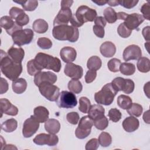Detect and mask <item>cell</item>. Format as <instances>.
<instances>
[{
  "mask_svg": "<svg viewBox=\"0 0 150 150\" xmlns=\"http://www.w3.org/2000/svg\"><path fill=\"white\" fill-rule=\"evenodd\" d=\"M0 61L2 73L12 81L18 79L22 71V63H18L13 61L8 53L2 50H1Z\"/></svg>",
  "mask_w": 150,
  "mask_h": 150,
  "instance_id": "obj_1",
  "label": "cell"
},
{
  "mask_svg": "<svg viewBox=\"0 0 150 150\" xmlns=\"http://www.w3.org/2000/svg\"><path fill=\"white\" fill-rule=\"evenodd\" d=\"M52 35L54 39L58 40H68L76 42L79 37V31L77 28L68 25L54 26Z\"/></svg>",
  "mask_w": 150,
  "mask_h": 150,
  "instance_id": "obj_2",
  "label": "cell"
},
{
  "mask_svg": "<svg viewBox=\"0 0 150 150\" xmlns=\"http://www.w3.org/2000/svg\"><path fill=\"white\" fill-rule=\"evenodd\" d=\"M34 61L40 71L46 69L53 70L55 72H59L62 67L61 62L59 58L44 53H38L36 55Z\"/></svg>",
  "mask_w": 150,
  "mask_h": 150,
  "instance_id": "obj_3",
  "label": "cell"
},
{
  "mask_svg": "<svg viewBox=\"0 0 150 150\" xmlns=\"http://www.w3.org/2000/svg\"><path fill=\"white\" fill-rule=\"evenodd\" d=\"M117 93L111 83H107L102 87L101 90L95 93L94 100L98 104L109 105L113 102Z\"/></svg>",
  "mask_w": 150,
  "mask_h": 150,
  "instance_id": "obj_4",
  "label": "cell"
},
{
  "mask_svg": "<svg viewBox=\"0 0 150 150\" xmlns=\"http://www.w3.org/2000/svg\"><path fill=\"white\" fill-rule=\"evenodd\" d=\"M77 22L81 25L87 22H93L97 17V12L95 9L86 5L80 6L74 15Z\"/></svg>",
  "mask_w": 150,
  "mask_h": 150,
  "instance_id": "obj_5",
  "label": "cell"
},
{
  "mask_svg": "<svg viewBox=\"0 0 150 150\" xmlns=\"http://www.w3.org/2000/svg\"><path fill=\"white\" fill-rule=\"evenodd\" d=\"M93 125V120L88 115L82 117L75 131L76 137L79 139L86 138L90 134Z\"/></svg>",
  "mask_w": 150,
  "mask_h": 150,
  "instance_id": "obj_6",
  "label": "cell"
},
{
  "mask_svg": "<svg viewBox=\"0 0 150 150\" xmlns=\"http://www.w3.org/2000/svg\"><path fill=\"white\" fill-rule=\"evenodd\" d=\"M40 94L50 101H56L59 95L60 90L58 87L50 83L43 82L39 86Z\"/></svg>",
  "mask_w": 150,
  "mask_h": 150,
  "instance_id": "obj_7",
  "label": "cell"
},
{
  "mask_svg": "<svg viewBox=\"0 0 150 150\" xmlns=\"http://www.w3.org/2000/svg\"><path fill=\"white\" fill-rule=\"evenodd\" d=\"M33 36L34 33L32 29H22L15 32L11 36L14 44L21 46L29 44L32 41Z\"/></svg>",
  "mask_w": 150,
  "mask_h": 150,
  "instance_id": "obj_8",
  "label": "cell"
},
{
  "mask_svg": "<svg viewBox=\"0 0 150 150\" xmlns=\"http://www.w3.org/2000/svg\"><path fill=\"white\" fill-rule=\"evenodd\" d=\"M57 105L60 108H73L77 105V101L75 94L67 91H62L56 101Z\"/></svg>",
  "mask_w": 150,
  "mask_h": 150,
  "instance_id": "obj_9",
  "label": "cell"
},
{
  "mask_svg": "<svg viewBox=\"0 0 150 150\" xmlns=\"http://www.w3.org/2000/svg\"><path fill=\"white\" fill-rule=\"evenodd\" d=\"M39 122L31 115L26 119L23 125L22 134L25 138H30L34 135L39 128Z\"/></svg>",
  "mask_w": 150,
  "mask_h": 150,
  "instance_id": "obj_10",
  "label": "cell"
},
{
  "mask_svg": "<svg viewBox=\"0 0 150 150\" xmlns=\"http://www.w3.org/2000/svg\"><path fill=\"white\" fill-rule=\"evenodd\" d=\"M33 142L38 145H47L50 146H53L57 144L59 138L55 134L41 133L37 135L33 139Z\"/></svg>",
  "mask_w": 150,
  "mask_h": 150,
  "instance_id": "obj_11",
  "label": "cell"
},
{
  "mask_svg": "<svg viewBox=\"0 0 150 150\" xmlns=\"http://www.w3.org/2000/svg\"><path fill=\"white\" fill-rule=\"evenodd\" d=\"M10 16L15 20V22L20 26L26 25L29 22V18L25 13L23 9L18 7H12L9 12Z\"/></svg>",
  "mask_w": 150,
  "mask_h": 150,
  "instance_id": "obj_12",
  "label": "cell"
},
{
  "mask_svg": "<svg viewBox=\"0 0 150 150\" xmlns=\"http://www.w3.org/2000/svg\"><path fill=\"white\" fill-rule=\"evenodd\" d=\"M0 26L1 28L5 29L7 33L11 36H12L15 32L22 29V27L19 26L15 21L9 16H4L1 18Z\"/></svg>",
  "mask_w": 150,
  "mask_h": 150,
  "instance_id": "obj_13",
  "label": "cell"
},
{
  "mask_svg": "<svg viewBox=\"0 0 150 150\" xmlns=\"http://www.w3.org/2000/svg\"><path fill=\"white\" fill-rule=\"evenodd\" d=\"M145 19L141 14L133 13L127 15L124 19V25L130 30H132L138 28V27L144 21Z\"/></svg>",
  "mask_w": 150,
  "mask_h": 150,
  "instance_id": "obj_14",
  "label": "cell"
},
{
  "mask_svg": "<svg viewBox=\"0 0 150 150\" xmlns=\"http://www.w3.org/2000/svg\"><path fill=\"white\" fill-rule=\"evenodd\" d=\"M57 79V76L52 71H39L34 76V83L36 86L43 83L47 82L51 84H54Z\"/></svg>",
  "mask_w": 150,
  "mask_h": 150,
  "instance_id": "obj_15",
  "label": "cell"
},
{
  "mask_svg": "<svg viewBox=\"0 0 150 150\" xmlns=\"http://www.w3.org/2000/svg\"><path fill=\"white\" fill-rule=\"evenodd\" d=\"M142 56L141 48L136 45H131L127 46L122 53L123 59L125 61L131 60H138Z\"/></svg>",
  "mask_w": 150,
  "mask_h": 150,
  "instance_id": "obj_16",
  "label": "cell"
},
{
  "mask_svg": "<svg viewBox=\"0 0 150 150\" xmlns=\"http://www.w3.org/2000/svg\"><path fill=\"white\" fill-rule=\"evenodd\" d=\"M64 74L72 79H80L83 75V68L77 64L72 63H67L64 69Z\"/></svg>",
  "mask_w": 150,
  "mask_h": 150,
  "instance_id": "obj_17",
  "label": "cell"
},
{
  "mask_svg": "<svg viewBox=\"0 0 150 150\" xmlns=\"http://www.w3.org/2000/svg\"><path fill=\"white\" fill-rule=\"evenodd\" d=\"M72 12L70 8L61 9L53 21V26L67 25L72 17Z\"/></svg>",
  "mask_w": 150,
  "mask_h": 150,
  "instance_id": "obj_18",
  "label": "cell"
},
{
  "mask_svg": "<svg viewBox=\"0 0 150 150\" xmlns=\"http://www.w3.org/2000/svg\"><path fill=\"white\" fill-rule=\"evenodd\" d=\"M0 105L1 112V117H2L3 114H5L6 115L11 116H15L18 113V108L15 105H13L6 98H1Z\"/></svg>",
  "mask_w": 150,
  "mask_h": 150,
  "instance_id": "obj_19",
  "label": "cell"
},
{
  "mask_svg": "<svg viewBox=\"0 0 150 150\" xmlns=\"http://www.w3.org/2000/svg\"><path fill=\"white\" fill-rule=\"evenodd\" d=\"M60 56L64 62L70 63L75 60L77 52L74 48L70 46H66L60 50Z\"/></svg>",
  "mask_w": 150,
  "mask_h": 150,
  "instance_id": "obj_20",
  "label": "cell"
},
{
  "mask_svg": "<svg viewBox=\"0 0 150 150\" xmlns=\"http://www.w3.org/2000/svg\"><path fill=\"white\" fill-rule=\"evenodd\" d=\"M8 56L16 63H22V61L25 56V51L20 46L15 45L12 46L7 52Z\"/></svg>",
  "mask_w": 150,
  "mask_h": 150,
  "instance_id": "obj_21",
  "label": "cell"
},
{
  "mask_svg": "<svg viewBox=\"0 0 150 150\" xmlns=\"http://www.w3.org/2000/svg\"><path fill=\"white\" fill-rule=\"evenodd\" d=\"M124 129L128 132H132L136 131L139 125V120L133 116L127 117L122 122Z\"/></svg>",
  "mask_w": 150,
  "mask_h": 150,
  "instance_id": "obj_22",
  "label": "cell"
},
{
  "mask_svg": "<svg viewBox=\"0 0 150 150\" xmlns=\"http://www.w3.org/2000/svg\"><path fill=\"white\" fill-rule=\"evenodd\" d=\"M101 54L105 57H111L116 52L115 45L110 41H107L101 44L100 47Z\"/></svg>",
  "mask_w": 150,
  "mask_h": 150,
  "instance_id": "obj_23",
  "label": "cell"
},
{
  "mask_svg": "<svg viewBox=\"0 0 150 150\" xmlns=\"http://www.w3.org/2000/svg\"><path fill=\"white\" fill-rule=\"evenodd\" d=\"M49 112L43 106H38L34 108L33 116L40 123L45 122L49 118Z\"/></svg>",
  "mask_w": 150,
  "mask_h": 150,
  "instance_id": "obj_24",
  "label": "cell"
},
{
  "mask_svg": "<svg viewBox=\"0 0 150 150\" xmlns=\"http://www.w3.org/2000/svg\"><path fill=\"white\" fill-rule=\"evenodd\" d=\"M45 128L49 134H56L60 131V124L57 120L50 118L45 122Z\"/></svg>",
  "mask_w": 150,
  "mask_h": 150,
  "instance_id": "obj_25",
  "label": "cell"
},
{
  "mask_svg": "<svg viewBox=\"0 0 150 150\" xmlns=\"http://www.w3.org/2000/svg\"><path fill=\"white\" fill-rule=\"evenodd\" d=\"M87 113L88 115L93 120H94L104 115L105 109L99 104H93L90 106Z\"/></svg>",
  "mask_w": 150,
  "mask_h": 150,
  "instance_id": "obj_26",
  "label": "cell"
},
{
  "mask_svg": "<svg viewBox=\"0 0 150 150\" xmlns=\"http://www.w3.org/2000/svg\"><path fill=\"white\" fill-rule=\"evenodd\" d=\"M13 91L16 94H20L25 91L27 88V82L23 78H19L13 81L12 84Z\"/></svg>",
  "mask_w": 150,
  "mask_h": 150,
  "instance_id": "obj_27",
  "label": "cell"
},
{
  "mask_svg": "<svg viewBox=\"0 0 150 150\" xmlns=\"http://www.w3.org/2000/svg\"><path fill=\"white\" fill-rule=\"evenodd\" d=\"M49 25L47 22L42 19H38L35 20L32 25L33 30L38 33H44L48 30Z\"/></svg>",
  "mask_w": 150,
  "mask_h": 150,
  "instance_id": "obj_28",
  "label": "cell"
},
{
  "mask_svg": "<svg viewBox=\"0 0 150 150\" xmlns=\"http://www.w3.org/2000/svg\"><path fill=\"white\" fill-rule=\"evenodd\" d=\"M14 2L21 5L24 11H33L36 9L38 6V1L35 0H28V1H13Z\"/></svg>",
  "mask_w": 150,
  "mask_h": 150,
  "instance_id": "obj_29",
  "label": "cell"
},
{
  "mask_svg": "<svg viewBox=\"0 0 150 150\" xmlns=\"http://www.w3.org/2000/svg\"><path fill=\"white\" fill-rule=\"evenodd\" d=\"M102 62L101 59L97 56H93L90 57L87 63V67L89 70L97 71L101 67Z\"/></svg>",
  "mask_w": 150,
  "mask_h": 150,
  "instance_id": "obj_30",
  "label": "cell"
},
{
  "mask_svg": "<svg viewBox=\"0 0 150 150\" xmlns=\"http://www.w3.org/2000/svg\"><path fill=\"white\" fill-rule=\"evenodd\" d=\"M118 105L123 110L128 109L132 104V99L128 96L121 94L120 95L117 100Z\"/></svg>",
  "mask_w": 150,
  "mask_h": 150,
  "instance_id": "obj_31",
  "label": "cell"
},
{
  "mask_svg": "<svg viewBox=\"0 0 150 150\" xmlns=\"http://www.w3.org/2000/svg\"><path fill=\"white\" fill-rule=\"evenodd\" d=\"M17 121L14 118H10L1 124V129L6 132H12L17 128Z\"/></svg>",
  "mask_w": 150,
  "mask_h": 150,
  "instance_id": "obj_32",
  "label": "cell"
},
{
  "mask_svg": "<svg viewBox=\"0 0 150 150\" xmlns=\"http://www.w3.org/2000/svg\"><path fill=\"white\" fill-rule=\"evenodd\" d=\"M119 70L121 73L125 76H131L135 71V66L131 63L124 62L121 63Z\"/></svg>",
  "mask_w": 150,
  "mask_h": 150,
  "instance_id": "obj_33",
  "label": "cell"
},
{
  "mask_svg": "<svg viewBox=\"0 0 150 150\" xmlns=\"http://www.w3.org/2000/svg\"><path fill=\"white\" fill-rule=\"evenodd\" d=\"M137 66L138 70L142 73H147L150 70L149 59L146 57H140L137 62Z\"/></svg>",
  "mask_w": 150,
  "mask_h": 150,
  "instance_id": "obj_34",
  "label": "cell"
},
{
  "mask_svg": "<svg viewBox=\"0 0 150 150\" xmlns=\"http://www.w3.org/2000/svg\"><path fill=\"white\" fill-rule=\"evenodd\" d=\"M103 15L105 20L109 23H113L117 19V13L112 8H106L103 11Z\"/></svg>",
  "mask_w": 150,
  "mask_h": 150,
  "instance_id": "obj_35",
  "label": "cell"
},
{
  "mask_svg": "<svg viewBox=\"0 0 150 150\" xmlns=\"http://www.w3.org/2000/svg\"><path fill=\"white\" fill-rule=\"evenodd\" d=\"M69 90L75 94H79L81 92L83 86L81 83L77 79H72L68 83Z\"/></svg>",
  "mask_w": 150,
  "mask_h": 150,
  "instance_id": "obj_36",
  "label": "cell"
},
{
  "mask_svg": "<svg viewBox=\"0 0 150 150\" xmlns=\"http://www.w3.org/2000/svg\"><path fill=\"white\" fill-rule=\"evenodd\" d=\"M127 112L131 116L139 117L142 113L143 108L141 105L138 103H132L131 107L127 110Z\"/></svg>",
  "mask_w": 150,
  "mask_h": 150,
  "instance_id": "obj_37",
  "label": "cell"
},
{
  "mask_svg": "<svg viewBox=\"0 0 150 150\" xmlns=\"http://www.w3.org/2000/svg\"><path fill=\"white\" fill-rule=\"evenodd\" d=\"M114 88L117 91H124L126 85V79H124L121 77H117L115 78L111 83Z\"/></svg>",
  "mask_w": 150,
  "mask_h": 150,
  "instance_id": "obj_38",
  "label": "cell"
},
{
  "mask_svg": "<svg viewBox=\"0 0 150 150\" xmlns=\"http://www.w3.org/2000/svg\"><path fill=\"white\" fill-rule=\"evenodd\" d=\"M98 142L103 147H107L110 146L112 142V138L111 135L106 132H102L98 139Z\"/></svg>",
  "mask_w": 150,
  "mask_h": 150,
  "instance_id": "obj_39",
  "label": "cell"
},
{
  "mask_svg": "<svg viewBox=\"0 0 150 150\" xmlns=\"http://www.w3.org/2000/svg\"><path fill=\"white\" fill-rule=\"evenodd\" d=\"M93 124L97 129L99 130H104L108 125V120L107 118L104 115L99 118L93 120Z\"/></svg>",
  "mask_w": 150,
  "mask_h": 150,
  "instance_id": "obj_40",
  "label": "cell"
},
{
  "mask_svg": "<svg viewBox=\"0 0 150 150\" xmlns=\"http://www.w3.org/2000/svg\"><path fill=\"white\" fill-rule=\"evenodd\" d=\"M91 106L90 101L88 98L86 97H81L79 99V110L83 113H87Z\"/></svg>",
  "mask_w": 150,
  "mask_h": 150,
  "instance_id": "obj_41",
  "label": "cell"
},
{
  "mask_svg": "<svg viewBox=\"0 0 150 150\" xmlns=\"http://www.w3.org/2000/svg\"><path fill=\"white\" fill-rule=\"evenodd\" d=\"M121 62V60L117 58H112L107 63V66L110 71L112 72H118Z\"/></svg>",
  "mask_w": 150,
  "mask_h": 150,
  "instance_id": "obj_42",
  "label": "cell"
},
{
  "mask_svg": "<svg viewBox=\"0 0 150 150\" xmlns=\"http://www.w3.org/2000/svg\"><path fill=\"white\" fill-rule=\"evenodd\" d=\"M108 116L110 120L114 122H117L121 120L122 114L119 110L117 108H111L108 111Z\"/></svg>",
  "mask_w": 150,
  "mask_h": 150,
  "instance_id": "obj_43",
  "label": "cell"
},
{
  "mask_svg": "<svg viewBox=\"0 0 150 150\" xmlns=\"http://www.w3.org/2000/svg\"><path fill=\"white\" fill-rule=\"evenodd\" d=\"M117 32L118 35L123 38H128L132 33V30L129 29L123 23L120 24L117 28Z\"/></svg>",
  "mask_w": 150,
  "mask_h": 150,
  "instance_id": "obj_44",
  "label": "cell"
},
{
  "mask_svg": "<svg viewBox=\"0 0 150 150\" xmlns=\"http://www.w3.org/2000/svg\"><path fill=\"white\" fill-rule=\"evenodd\" d=\"M37 45L42 49H49L52 47L53 44L49 39L45 37H42L38 39Z\"/></svg>",
  "mask_w": 150,
  "mask_h": 150,
  "instance_id": "obj_45",
  "label": "cell"
},
{
  "mask_svg": "<svg viewBox=\"0 0 150 150\" xmlns=\"http://www.w3.org/2000/svg\"><path fill=\"white\" fill-rule=\"evenodd\" d=\"M27 71L30 76H35L36 73L40 71L35 63L34 59L29 60L27 63Z\"/></svg>",
  "mask_w": 150,
  "mask_h": 150,
  "instance_id": "obj_46",
  "label": "cell"
},
{
  "mask_svg": "<svg viewBox=\"0 0 150 150\" xmlns=\"http://www.w3.org/2000/svg\"><path fill=\"white\" fill-rule=\"evenodd\" d=\"M66 119L67 121L73 125L77 124L80 120L79 115L77 112H70L66 115Z\"/></svg>",
  "mask_w": 150,
  "mask_h": 150,
  "instance_id": "obj_47",
  "label": "cell"
},
{
  "mask_svg": "<svg viewBox=\"0 0 150 150\" xmlns=\"http://www.w3.org/2000/svg\"><path fill=\"white\" fill-rule=\"evenodd\" d=\"M119 5L127 9H131L135 6L138 3V1L135 0H118Z\"/></svg>",
  "mask_w": 150,
  "mask_h": 150,
  "instance_id": "obj_48",
  "label": "cell"
},
{
  "mask_svg": "<svg viewBox=\"0 0 150 150\" xmlns=\"http://www.w3.org/2000/svg\"><path fill=\"white\" fill-rule=\"evenodd\" d=\"M99 146V142L97 139L92 138L86 144L85 149L86 150H96Z\"/></svg>",
  "mask_w": 150,
  "mask_h": 150,
  "instance_id": "obj_49",
  "label": "cell"
},
{
  "mask_svg": "<svg viewBox=\"0 0 150 150\" xmlns=\"http://www.w3.org/2000/svg\"><path fill=\"white\" fill-rule=\"evenodd\" d=\"M149 8H150V5L149 3L148 2L145 4H144L142 6L141 8L140 11L142 12L143 14V17L144 19H146L148 21L150 20V16H149Z\"/></svg>",
  "mask_w": 150,
  "mask_h": 150,
  "instance_id": "obj_50",
  "label": "cell"
},
{
  "mask_svg": "<svg viewBox=\"0 0 150 150\" xmlns=\"http://www.w3.org/2000/svg\"><path fill=\"white\" fill-rule=\"evenodd\" d=\"M97 76V71L94 70H89L87 71L85 75V81L86 83H92Z\"/></svg>",
  "mask_w": 150,
  "mask_h": 150,
  "instance_id": "obj_51",
  "label": "cell"
},
{
  "mask_svg": "<svg viewBox=\"0 0 150 150\" xmlns=\"http://www.w3.org/2000/svg\"><path fill=\"white\" fill-rule=\"evenodd\" d=\"M134 88H135L134 82L131 79H127L126 86L123 92L125 94H131L133 92Z\"/></svg>",
  "mask_w": 150,
  "mask_h": 150,
  "instance_id": "obj_52",
  "label": "cell"
},
{
  "mask_svg": "<svg viewBox=\"0 0 150 150\" xmlns=\"http://www.w3.org/2000/svg\"><path fill=\"white\" fill-rule=\"evenodd\" d=\"M93 30L94 34L99 38H103L105 35L104 29L103 26L94 25L93 27Z\"/></svg>",
  "mask_w": 150,
  "mask_h": 150,
  "instance_id": "obj_53",
  "label": "cell"
},
{
  "mask_svg": "<svg viewBox=\"0 0 150 150\" xmlns=\"http://www.w3.org/2000/svg\"><path fill=\"white\" fill-rule=\"evenodd\" d=\"M9 88L8 83L7 81L4 79L3 77L1 78V91H0V94H3L4 93H5Z\"/></svg>",
  "mask_w": 150,
  "mask_h": 150,
  "instance_id": "obj_54",
  "label": "cell"
},
{
  "mask_svg": "<svg viewBox=\"0 0 150 150\" xmlns=\"http://www.w3.org/2000/svg\"><path fill=\"white\" fill-rule=\"evenodd\" d=\"M94 23L104 28L106 25V21L103 16H97L94 19Z\"/></svg>",
  "mask_w": 150,
  "mask_h": 150,
  "instance_id": "obj_55",
  "label": "cell"
},
{
  "mask_svg": "<svg viewBox=\"0 0 150 150\" xmlns=\"http://www.w3.org/2000/svg\"><path fill=\"white\" fill-rule=\"evenodd\" d=\"M149 28L150 27L149 26H146L143 28L142 31V35L144 37V39L147 41L149 40Z\"/></svg>",
  "mask_w": 150,
  "mask_h": 150,
  "instance_id": "obj_56",
  "label": "cell"
},
{
  "mask_svg": "<svg viewBox=\"0 0 150 150\" xmlns=\"http://www.w3.org/2000/svg\"><path fill=\"white\" fill-rule=\"evenodd\" d=\"M73 3V1H61V9L70 8Z\"/></svg>",
  "mask_w": 150,
  "mask_h": 150,
  "instance_id": "obj_57",
  "label": "cell"
},
{
  "mask_svg": "<svg viewBox=\"0 0 150 150\" xmlns=\"http://www.w3.org/2000/svg\"><path fill=\"white\" fill-rule=\"evenodd\" d=\"M143 120H144V121L147 123V124H149V111L147 110L146 111H145L143 115Z\"/></svg>",
  "mask_w": 150,
  "mask_h": 150,
  "instance_id": "obj_58",
  "label": "cell"
},
{
  "mask_svg": "<svg viewBox=\"0 0 150 150\" xmlns=\"http://www.w3.org/2000/svg\"><path fill=\"white\" fill-rule=\"evenodd\" d=\"M127 13L124 12H119L117 13V19H120V20H124L125 17L127 16Z\"/></svg>",
  "mask_w": 150,
  "mask_h": 150,
  "instance_id": "obj_59",
  "label": "cell"
},
{
  "mask_svg": "<svg viewBox=\"0 0 150 150\" xmlns=\"http://www.w3.org/2000/svg\"><path fill=\"white\" fill-rule=\"evenodd\" d=\"M107 1H105V0H97V1H92L93 2L96 4L97 5L99 6H103L105 4H107Z\"/></svg>",
  "mask_w": 150,
  "mask_h": 150,
  "instance_id": "obj_60",
  "label": "cell"
},
{
  "mask_svg": "<svg viewBox=\"0 0 150 150\" xmlns=\"http://www.w3.org/2000/svg\"><path fill=\"white\" fill-rule=\"evenodd\" d=\"M149 82L148 81L147 83H146L145 85H144V92L146 94V95L147 96V97L149 98Z\"/></svg>",
  "mask_w": 150,
  "mask_h": 150,
  "instance_id": "obj_61",
  "label": "cell"
},
{
  "mask_svg": "<svg viewBox=\"0 0 150 150\" xmlns=\"http://www.w3.org/2000/svg\"><path fill=\"white\" fill-rule=\"evenodd\" d=\"M107 4L111 6H116L117 5H119V3H118V1H117V0H112V1H107Z\"/></svg>",
  "mask_w": 150,
  "mask_h": 150,
  "instance_id": "obj_62",
  "label": "cell"
}]
</instances>
